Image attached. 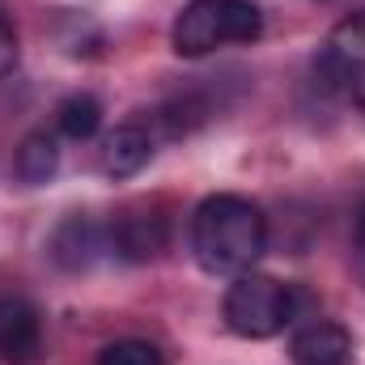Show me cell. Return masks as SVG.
<instances>
[{"mask_svg":"<svg viewBox=\"0 0 365 365\" xmlns=\"http://www.w3.org/2000/svg\"><path fill=\"white\" fill-rule=\"evenodd\" d=\"M56 128L68 140H93L98 128H102V102L93 93H68L56 106Z\"/></svg>","mask_w":365,"mask_h":365,"instance_id":"cell-10","label":"cell"},{"mask_svg":"<svg viewBox=\"0 0 365 365\" xmlns=\"http://www.w3.org/2000/svg\"><path fill=\"white\" fill-rule=\"evenodd\" d=\"M43 353V314L26 297H0V357L9 365H34Z\"/></svg>","mask_w":365,"mask_h":365,"instance_id":"cell-5","label":"cell"},{"mask_svg":"<svg viewBox=\"0 0 365 365\" xmlns=\"http://www.w3.org/2000/svg\"><path fill=\"white\" fill-rule=\"evenodd\" d=\"M259 34L264 13L255 0H187L170 26V43L182 60H200L221 47H242Z\"/></svg>","mask_w":365,"mask_h":365,"instance_id":"cell-2","label":"cell"},{"mask_svg":"<svg viewBox=\"0 0 365 365\" xmlns=\"http://www.w3.org/2000/svg\"><path fill=\"white\" fill-rule=\"evenodd\" d=\"M349 93H353V102H357V110L365 115V60L353 68V81H349Z\"/></svg>","mask_w":365,"mask_h":365,"instance_id":"cell-15","label":"cell"},{"mask_svg":"<svg viewBox=\"0 0 365 365\" xmlns=\"http://www.w3.org/2000/svg\"><path fill=\"white\" fill-rule=\"evenodd\" d=\"M264 251H268V217L259 204L234 191L200 200L191 217V255L208 276L251 272Z\"/></svg>","mask_w":365,"mask_h":365,"instance_id":"cell-1","label":"cell"},{"mask_svg":"<svg viewBox=\"0 0 365 365\" xmlns=\"http://www.w3.org/2000/svg\"><path fill=\"white\" fill-rule=\"evenodd\" d=\"M289 357H293V365H349L353 336H349V327H340L331 319H310L306 327L293 331Z\"/></svg>","mask_w":365,"mask_h":365,"instance_id":"cell-6","label":"cell"},{"mask_svg":"<svg viewBox=\"0 0 365 365\" xmlns=\"http://www.w3.org/2000/svg\"><path fill=\"white\" fill-rule=\"evenodd\" d=\"M106 251H115L110 230L98 225L86 212L64 217V221L56 225V234H51V259H56L64 272H90Z\"/></svg>","mask_w":365,"mask_h":365,"instance_id":"cell-4","label":"cell"},{"mask_svg":"<svg viewBox=\"0 0 365 365\" xmlns=\"http://www.w3.org/2000/svg\"><path fill=\"white\" fill-rule=\"evenodd\" d=\"M149 162H153V132L145 123H119L98 149V166L106 179H132Z\"/></svg>","mask_w":365,"mask_h":365,"instance_id":"cell-7","label":"cell"},{"mask_svg":"<svg viewBox=\"0 0 365 365\" xmlns=\"http://www.w3.org/2000/svg\"><path fill=\"white\" fill-rule=\"evenodd\" d=\"M60 170V140L51 132H30L17 149V179L38 187V182L56 179Z\"/></svg>","mask_w":365,"mask_h":365,"instance_id":"cell-9","label":"cell"},{"mask_svg":"<svg viewBox=\"0 0 365 365\" xmlns=\"http://www.w3.org/2000/svg\"><path fill=\"white\" fill-rule=\"evenodd\" d=\"M98 365H166V357L149 340H110L98 353Z\"/></svg>","mask_w":365,"mask_h":365,"instance_id":"cell-12","label":"cell"},{"mask_svg":"<svg viewBox=\"0 0 365 365\" xmlns=\"http://www.w3.org/2000/svg\"><path fill=\"white\" fill-rule=\"evenodd\" d=\"M353 264H357V280L365 289V204L357 212V234H353Z\"/></svg>","mask_w":365,"mask_h":365,"instance_id":"cell-14","label":"cell"},{"mask_svg":"<svg viewBox=\"0 0 365 365\" xmlns=\"http://www.w3.org/2000/svg\"><path fill=\"white\" fill-rule=\"evenodd\" d=\"M110 242L123 259H149L166 247V221L162 217H123L110 225Z\"/></svg>","mask_w":365,"mask_h":365,"instance_id":"cell-8","label":"cell"},{"mask_svg":"<svg viewBox=\"0 0 365 365\" xmlns=\"http://www.w3.org/2000/svg\"><path fill=\"white\" fill-rule=\"evenodd\" d=\"M17 56H21V51H17V30H13V21L0 13V81L17 68Z\"/></svg>","mask_w":365,"mask_h":365,"instance_id":"cell-13","label":"cell"},{"mask_svg":"<svg viewBox=\"0 0 365 365\" xmlns=\"http://www.w3.org/2000/svg\"><path fill=\"white\" fill-rule=\"evenodd\" d=\"M297 306H302V297L293 284H280L276 276L264 272H238L234 284L225 289L221 314H225V327L234 336L272 340L297 319Z\"/></svg>","mask_w":365,"mask_h":365,"instance_id":"cell-3","label":"cell"},{"mask_svg":"<svg viewBox=\"0 0 365 365\" xmlns=\"http://www.w3.org/2000/svg\"><path fill=\"white\" fill-rule=\"evenodd\" d=\"M323 56H331V60L344 64V68H357V64H361L365 60V9L353 13V17H344V21L331 30Z\"/></svg>","mask_w":365,"mask_h":365,"instance_id":"cell-11","label":"cell"}]
</instances>
